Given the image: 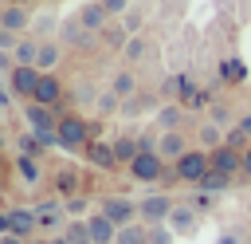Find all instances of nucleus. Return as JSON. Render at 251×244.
Wrapping results in <instances>:
<instances>
[{"label": "nucleus", "mask_w": 251, "mask_h": 244, "mask_svg": "<svg viewBox=\"0 0 251 244\" xmlns=\"http://www.w3.org/2000/svg\"><path fill=\"white\" fill-rule=\"evenodd\" d=\"M20 236V240H35L39 232V213L31 205H16V209H4L0 213V236Z\"/></svg>", "instance_id": "1"}, {"label": "nucleus", "mask_w": 251, "mask_h": 244, "mask_svg": "<svg viewBox=\"0 0 251 244\" xmlns=\"http://www.w3.org/2000/svg\"><path fill=\"white\" fill-rule=\"evenodd\" d=\"M208 169H212V165H208V150H200V146H196V150H188L180 161H173V181H180V185H192V189H196V185L208 177Z\"/></svg>", "instance_id": "2"}, {"label": "nucleus", "mask_w": 251, "mask_h": 244, "mask_svg": "<svg viewBox=\"0 0 251 244\" xmlns=\"http://www.w3.org/2000/svg\"><path fill=\"white\" fill-rule=\"evenodd\" d=\"M90 130H94V122H86L82 114H63V122H59V150H86L90 146Z\"/></svg>", "instance_id": "3"}, {"label": "nucleus", "mask_w": 251, "mask_h": 244, "mask_svg": "<svg viewBox=\"0 0 251 244\" xmlns=\"http://www.w3.org/2000/svg\"><path fill=\"white\" fill-rule=\"evenodd\" d=\"M137 185H157V181H165L169 177V161L161 157V153H137L133 157V165L126 169Z\"/></svg>", "instance_id": "4"}, {"label": "nucleus", "mask_w": 251, "mask_h": 244, "mask_svg": "<svg viewBox=\"0 0 251 244\" xmlns=\"http://www.w3.org/2000/svg\"><path fill=\"white\" fill-rule=\"evenodd\" d=\"M98 213H106L118 228H126V224H133V220H141L137 201H133V197H126V193H106V197L98 201Z\"/></svg>", "instance_id": "5"}, {"label": "nucleus", "mask_w": 251, "mask_h": 244, "mask_svg": "<svg viewBox=\"0 0 251 244\" xmlns=\"http://www.w3.org/2000/svg\"><path fill=\"white\" fill-rule=\"evenodd\" d=\"M173 209H176V201H173L169 193H149V197H141V201H137L141 224H149V228H157V224H169Z\"/></svg>", "instance_id": "6"}, {"label": "nucleus", "mask_w": 251, "mask_h": 244, "mask_svg": "<svg viewBox=\"0 0 251 244\" xmlns=\"http://www.w3.org/2000/svg\"><path fill=\"white\" fill-rule=\"evenodd\" d=\"M31 8L27 4H4L0 8V31H12V35H31Z\"/></svg>", "instance_id": "7"}, {"label": "nucleus", "mask_w": 251, "mask_h": 244, "mask_svg": "<svg viewBox=\"0 0 251 244\" xmlns=\"http://www.w3.org/2000/svg\"><path fill=\"white\" fill-rule=\"evenodd\" d=\"M39 79H43V71H39V67H16V71L8 75V91H12L16 98L31 102V98H35V87H39Z\"/></svg>", "instance_id": "8"}, {"label": "nucleus", "mask_w": 251, "mask_h": 244, "mask_svg": "<svg viewBox=\"0 0 251 244\" xmlns=\"http://www.w3.org/2000/svg\"><path fill=\"white\" fill-rule=\"evenodd\" d=\"M188 150H196V146H188V134H180V130H169V134H161V142H157V153L173 165V161H180Z\"/></svg>", "instance_id": "9"}, {"label": "nucleus", "mask_w": 251, "mask_h": 244, "mask_svg": "<svg viewBox=\"0 0 251 244\" xmlns=\"http://www.w3.org/2000/svg\"><path fill=\"white\" fill-rule=\"evenodd\" d=\"M208 165H212L216 173L235 177V173H243V153H239V150H231V146H220V150H212V153H208Z\"/></svg>", "instance_id": "10"}, {"label": "nucleus", "mask_w": 251, "mask_h": 244, "mask_svg": "<svg viewBox=\"0 0 251 244\" xmlns=\"http://www.w3.org/2000/svg\"><path fill=\"white\" fill-rule=\"evenodd\" d=\"M86 228H90V240H94V244H118V232H122V228H118L106 213H98V209L86 216Z\"/></svg>", "instance_id": "11"}, {"label": "nucleus", "mask_w": 251, "mask_h": 244, "mask_svg": "<svg viewBox=\"0 0 251 244\" xmlns=\"http://www.w3.org/2000/svg\"><path fill=\"white\" fill-rule=\"evenodd\" d=\"M75 20H78V24H82V28L90 31V35H102V31H106V20H110V16H106V8H102L98 0H86V4H82V8L75 12Z\"/></svg>", "instance_id": "12"}, {"label": "nucleus", "mask_w": 251, "mask_h": 244, "mask_svg": "<svg viewBox=\"0 0 251 244\" xmlns=\"http://www.w3.org/2000/svg\"><path fill=\"white\" fill-rule=\"evenodd\" d=\"M63 79L59 75H43L39 79V87H35V98L31 102H39V106H51V110H59V102H63Z\"/></svg>", "instance_id": "13"}, {"label": "nucleus", "mask_w": 251, "mask_h": 244, "mask_svg": "<svg viewBox=\"0 0 251 244\" xmlns=\"http://www.w3.org/2000/svg\"><path fill=\"white\" fill-rule=\"evenodd\" d=\"M169 228H173L176 236H192V232L200 228V213H196L192 205H176L173 216H169Z\"/></svg>", "instance_id": "14"}, {"label": "nucleus", "mask_w": 251, "mask_h": 244, "mask_svg": "<svg viewBox=\"0 0 251 244\" xmlns=\"http://www.w3.org/2000/svg\"><path fill=\"white\" fill-rule=\"evenodd\" d=\"M86 161H90L94 169H106V173H110V169H118V157H114V142H98V138H94V142L86 146Z\"/></svg>", "instance_id": "15"}, {"label": "nucleus", "mask_w": 251, "mask_h": 244, "mask_svg": "<svg viewBox=\"0 0 251 244\" xmlns=\"http://www.w3.org/2000/svg\"><path fill=\"white\" fill-rule=\"evenodd\" d=\"M51 189H55V197H59V201H71V197H78V193H82V177H78L75 169H59V173L51 177Z\"/></svg>", "instance_id": "16"}, {"label": "nucleus", "mask_w": 251, "mask_h": 244, "mask_svg": "<svg viewBox=\"0 0 251 244\" xmlns=\"http://www.w3.org/2000/svg\"><path fill=\"white\" fill-rule=\"evenodd\" d=\"M180 122H184V102H165V106H157V114H153V126H161V134L176 130Z\"/></svg>", "instance_id": "17"}, {"label": "nucleus", "mask_w": 251, "mask_h": 244, "mask_svg": "<svg viewBox=\"0 0 251 244\" xmlns=\"http://www.w3.org/2000/svg\"><path fill=\"white\" fill-rule=\"evenodd\" d=\"M12 169L24 177V185H43V165L35 161V157H24V153H12Z\"/></svg>", "instance_id": "18"}, {"label": "nucleus", "mask_w": 251, "mask_h": 244, "mask_svg": "<svg viewBox=\"0 0 251 244\" xmlns=\"http://www.w3.org/2000/svg\"><path fill=\"white\" fill-rule=\"evenodd\" d=\"M59 59H63V43H59V39H47V43H39V59H35V67H39L43 75H55Z\"/></svg>", "instance_id": "19"}, {"label": "nucleus", "mask_w": 251, "mask_h": 244, "mask_svg": "<svg viewBox=\"0 0 251 244\" xmlns=\"http://www.w3.org/2000/svg\"><path fill=\"white\" fill-rule=\"evenodd\" d=\"M110 91H114L122 102H126V98H133V94H137V75H133L129 67H122V71L110 79Z\"/></svg>", "instance_id": "20"}, {"label": "nucleus", "mask_w": 251, "mask_h": 244, "mask_svg": "<svg viewBox=\"0 0 251 244\" xmlns=\"http://www.w3.org/2000/svg\"><path fill=\"white\" fill-rule=\"evenodd\" d=\"M141 153V146H137V138L133 134H122V138H114V157H118V165H133V157Z\"/></svg>", "instance_id": "21"}, {"label": "nucleus", "mask_w": 251, "mask_h": 244, "mask_svg": "<svg viewBox=\"0 0 251 244\" xmlns=\"http://www.w3.org/2000/svg\"><path fill=\"white\" fill-rule=\"evenodd\" d=\"M43 150H47V146H43V138H39V134H31V130H24V134L16 138V153H24V157H35V161H39V157H43Z\"/></svg>", "instance_id": "22"}, {"label": "nucleus", "mask_w": 251, "mask_h": 244, "mask_svg": "<svg viewBox=\"0 0 251 244\" xmlns=\"http://www.w3.org/2000/svg\"><path fill=\"white\" fill-rule=\"evenodd\" d=\"M184 91H192V79H188V75H169L157 94H161V98H184Z\"/></svg>", "instance_id": "23"}, {"label": "nucleus", "mask_w": 251, "mask_h": 244, "mask_svg": "<svg viewBox=\"0 0 251 244\" xmlns=\"http://www.w3.org/2000/svg\"><path fill=\"white\" fill-rule=\"evenodd\" d=\"M59 39H63V43H86V39H90V31H86V28H82V24L71 16V20H63V28H59Z\"/></svg>", "instance_id": "24"}, {"label": "nucleus", "mask_w": 251, "mask_h": 244, "mask_svg": "<svg viewBox=\"0 0 251 244\" xmlns=\"http://www.w3.org/2000/svg\"><path fill=\"white\" fill-rule=\"evenodd\" d=\"M118 244H149V224H141V220L126 224V228L118 232Z\"/></svg>", "instance_id": "25"}, {"label": "nucleus", "mask_w": 251, "mask_h": 244, "mask_svg": "<svg viewBox=\"0 0 251 244\" xmlns=\"http://www.w3.org/2000/svg\"><path fill=\"white\" fill-rule=\"evenodd\" d=\"M220 146H224V130H220L216 122H204V126H200V150L212 153V150H220Z\"/></svg>", "instance_id": "26"}, {"label": "nucleus", "mask_w": 251, "mask_h": 244, "mask_svg": "<svg viewBox=\"0 0 251 244\" xmlns=\"http://www.w3.org/2000/svg\"><path fill=\"white\" fill-rule=\"evenodd\" d=\"M196 189H200V193H227V189H231V177H227V173H216V169H208V177H204Z\"/></svg>", "instance_id": "27"}, {"label": "nucleus", "mask_w": 251, "mask_h": 244, "mask_svg": "<svg viewBox=\"0 0 251 244\" xmlns=\"http://www.w3.org/2000/svg\"><path fill=\"white\" fill-rule=\"evenodd\" d=\"M145 51H149V39H145V35H129V43L122 47V59H126V63H141Z\"/></svg>", "instance_id": "28"}, {"label": "nucleus", "mask_w": 251, "mask_h": 244, "mask_svg": "<svg viewBox=\"0 0 251 244\" xmlns=\"http://www.w3.org/2000/svg\"><path fill=\"white\" fill-rule=\"evenodd\" d=\"M63 236H67V244H94V240H90V228H86V220H67Z\"/></svg>", "instance_id": "29"}, {"label": "nucleus", "mask_w": 251, "mask_h": 244, "mask_svg": "<svg viewBox=\"0 0 251 244\" xmlns=\"http://www.w3.org/2000/svg\"><path fill=\"white\" fill-rule=\"evenodd\" d=\"M86 209H90V197H86V193H78V197H71V201H63V213H67L71 220H86V216H82ZM90 213H94V209H90Z\"/></svg>", "instance_id": "30"}, {"label": "nucleus", "mask_w": 251, "mask_h": 244, "mask_svg": "<svg viewBox=\"0 0 251 244\" xmlns=\"http://www.w3.org/2000/svg\"><path fill=\"white\" fill-rule=\"evenodd\" d=\"M149 102H153V94H145V91H137L133 98H126V102H122V114H126V118H133V114H141V110H145Z\"/></svg>", "instance_id": "31"}, {"label": "nucleus", "mask_w": 251, "mask_h": 244, "mask_svg": "<svg viewBox=\"0 0 251 244\" xmlns=\"http://www.w3.org/2000/svg\"><path fill=\"white\" fill-rule=\"evenodd\" d=\"M208 122H216L220 130H231V126H235L239 118L231 114V106H224V102H216V106H212V118H208Z\"/></svg>", "instance_id": "32"}, {"label": "nucleus", "mask_w": 251, "mask_h": 244, "mask_svg": "<svg viewBox=\"0 0 251 244\" xmlns=\"http://www.w3.org/2000/svg\"><path fill=\"white\" fill-rule=\"evenodd\" d=\"M220 79H224V83H243V63H239V59H227V63L220 67Z\"/></svg>", "instance_id": "33"}, {"label": "nucleus", "mask_w": 251, "mask_h": 244, "mask_svg": "<svg viewBox=\"0 0 251 244\" xmlns=\"http://www.w3.org/2000/svg\"><path fill=\"white\" fill-rule=\"evenodd\" d=\"M118 102H122V98H118V94H114V91H102V94H98V98H94V110H98V114H110V110H114V106H118Z\"/></svg>", "instance_id": "34"}, {"label": "nucleus", "mask_w": 251, "mask_h": 244, "mask_svg": "<svg viewBox=\"0 0 251 244\" xmlns=\"http://www.w3.org/2000/svg\"><path fill=\"white\" fill-rule=\"evenodd\" d=\"M176 240V232L169 228V224H157V228H149V244H173Z\"/></svg>", "instance_id": "35"}, {"label": "nucleus", "mask_w": 251, "mask_h": 244, "mask_svg": "<svg viewBox=\"0 0 251 244\" xmlns=\"http://www.w3.org/2000/svg\"><path fill=\"white\" fill-rule=\"evenodd\" d=\"M106 8V16H126L129 12V0H98Z\"/></svg>", "instance_id": "36"}, {"label": "nucleus", "mask_w": 251, "mask_h": 244, "mask_svg": "<svg viewBox=\"0 0 251 244\" xmlns=\"http://www.w3.org/2000/svg\"><path fill=\"white\" fill-rule=\"evenodd\" d=\"M216 244H247V240H243L239 232H231V228H227V232H220V236H216Z\"/></svg>", "instance_id": "37"}, {"label": "nucleus", "mask_w": 251, "mask_h": 244, "mask_svg": "<svg viewBox=\"0 0 251 244\" xmlns=\"http://www.w3.org/2000/svg\"><path fill=\"white\" fill-rule=\"evenodd\" d=\"M235 126H239V130H243V134H247V138H251V110H243V114H239V122H235Z\"/></svg>", "instance_id": "38"}, {"label": "nucleus", "mask_w": 251, "mask_h": 244, "mask_svg": "<svg viewBox=\"0 0 251 244\" xmlns=\"http://www.w3.org/2000/svg\"><path fill=\"white\" fill-rule=\"evenodd\" d=\"M0 244H31V240H20V236H12V232H8V236H0Z\"/></svg>", "instance_id": "39"}, {"label": "nucleus", "mask_w": 251, "mask_h": 244, "mask_svg": "<svg viewBox=\"0 0 251 244\" xmlns=\"http://www.w3.org/2000/svg\"><path fill=\"white\" fill-rule=\"evenodd\" d=\"M243 173H247V177H251V150H247V153H243Z\"/></svg>", "instance_id": "40"}, {"label": "nucleus", "mask_w": 251, "mask_h": 244, "mask_svg": "<svg viewBox=\"0 0 251 244\" xmlns=\"http://www.w3.org/2000/svg\"><path fill=\"white\" fill-rule=\"evenodd\" d=\"M51 244H67V236H51Z\"/></svg>", "instance_id": "41"}, {"label": "nucleus", "mask_w": 251, "mask_h": 244, "mask_svg": "<svg viewBox=\"0 0 251 244\" xmlns=\"http://www.w3.org/2000/svg\"><path fill=\"white\" fill-rule=\"evenodd\" d=\"M31 244H51V240H43V236H35V240H31Z\"/></svg>", "instance_id": "42"}]
</instances>
